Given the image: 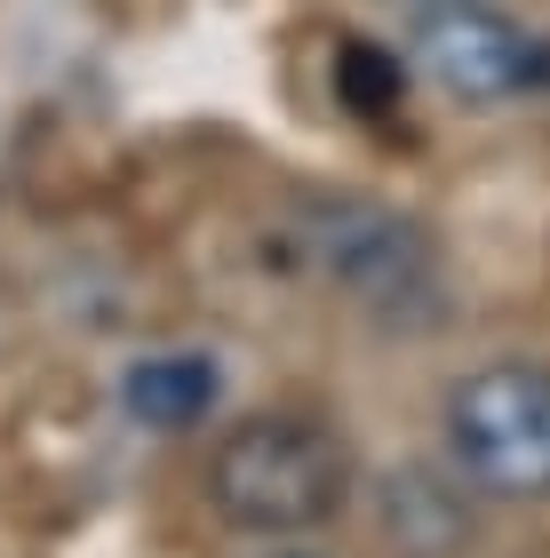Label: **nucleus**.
<instances>
[{"label":"nucleus","instance_id":"obj_7","mask_svg":"<svg viewBox=\"0 0 550 558\" xmlns=\"http://www.w3.org/2000/svg\"><path fill=\"white\" fill-rule=\"evenodd\" d=\"M328 81H335V105L352 120H399V105H407V88H415V64L399 57V48L367 40V33H343Z\"/></svg>","mask_w":550,"mask_h":558},{"label":"nucleus","instance_id":"obj_6","mask_svg":"<svg viewBox=\"0 0 550 558\" xmlns=\"http://www.w3.org/2000/svg\"><path fill=\"white\" fill-rule=\"evenodd\" d=\"M120 408H129V423L160 430V439L199 430L223 408L216 351H144V360H129V375H120Z\"/></svg>","mask_w":550,"mask_h":558},{"label":"nucleus","instance_id":"obj_4","mask_svg":"<svg viewBox=\"0 0 550 558\" xmlns=\"http://www.w3.org/2000/svg\"><path fill=\"white\" fill-rule=\"evenodd\" d=\"M415 64L463 112H511V105L550 96V40L535 24L487 9V0H423Z\"/></svg>","mask_w":550,"mask_h":558},{"label":"nucleus","instance_id":"obj_9","mask_svg":"<svg viewBox=\"0 0 550 558\" xmlns=\"http://www.w3.org/2000/svg\"><path fill=\"white\" fill-rule=\"evenodd\" d=\"M415 9H423V0H415Z\"/></svg>","mask_w":550,"mask_h":558},{"label":"nucleus","instance_id":"obj_1","mask_svg":"<svg viewBox=\"0 0 550 558\" xmlns=\"http://www.w3.org/2000/svg\"><path fill=\"white\" fill-rule=\"evenodd\" d=\"M208 511L232 535L280 543V535H311L335 526L359 495V454L343 430L311 423V415H247L208 447Z\"/></svg>","mask_w":550,"mask_h":558},{"label":"nucleus","instance_id":"obj_3","mask_svg":"<svg viewBox=\"0 0 550 558\" xmlns=\"http://www.w3.org/2000/svg\"><path fill=\"white\" fill-rule=\"evenodd\" d=\"M304 240H311L319 271H328L359 312L391 319V327L399 319L415 327V319L439 312V240L423 232L407 208H391V199H359V192L319 199Z\"/></svg>","mask_w":550,"mask_h":558},{"label":"nucleus","instance_id":"obj_8","mask_svg":"<svg viewBox=\"0 0 550 558\" xmlns=\"http://www.w3.org/2000/svg\"><path fill=\"white\" fill-rule=\"evenodd\" d=\"M271 558H319V550H271Z\"/></svg>","mask_w":550,"mask_h":558},{"label":"nucleus","instance_id":"obj_2","mask_svg":"<svg viewBox=\"0 0 550 558\" xmlns=\"http://www.w3.org/2000/svg\"><path fill=\"white\" fill-rule=\"evenodd\" d=\"M447 471L487 502H550V367L487 360L447 384Z\"/></svg>","mask_w":550,"mask_h":558},{"label":"nucleus","instance_id":"obj_5","mask_svg":"<svg viewBox=\"0 0 550 558\" xmlns=\"http://www.w3.org/2000/svg\"><path fill=\"white\" fill-rule=\"evenodd\" d=\"M375 535L391 558H463L479 543L470 487L439 463H399L375 478Z\"/></svg>","mask_w":550,"mask_h":558}]
</instances>
